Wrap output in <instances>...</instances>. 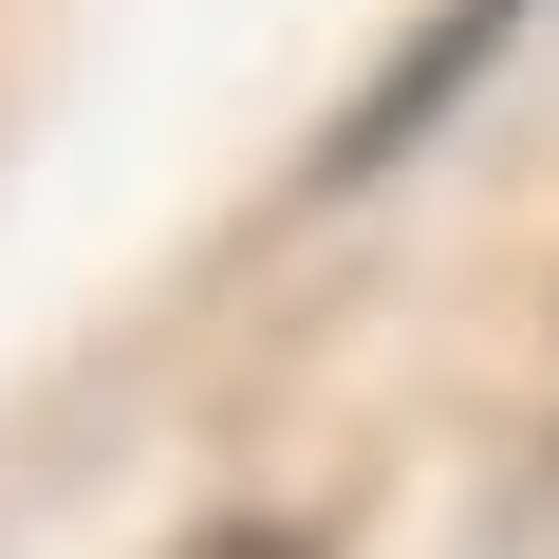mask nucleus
Instances as JSON below:
<instances>
[{
    "instance_id": "f257e3e1",
    "label": "nucleus",
    "mask_w": 559,
    "mask_h": 559,
    "mask_svg": "<svg viewBox=\"0 0 559 559\" xmlns=\"http://www.w3.org/2000/svg\"><path fill=\"white\" fill-rule=\"evenodd\" d=\"M522 20H540V0H429V20H411V57H392V75H373V94L318 131V187H373V168H411V150H429V131H448V112H466L503 57H522Z\"/></svg>"
},
{
    "instance_id": "f03ea898",
    "label": "nucleus",
    "mask_w": 559,
    "mask_h": 559,
    "mask_svg": "<svg viewBox=\"0 0 559 559\" xmlns=\"http://www.w3.org/2000/svg\"><path fill=\"white\" fill-rule=\"evenodd\" d=\"M187 559H299V540H280V522H224V540H187Z\"/></svg>"
}]
</instances>
